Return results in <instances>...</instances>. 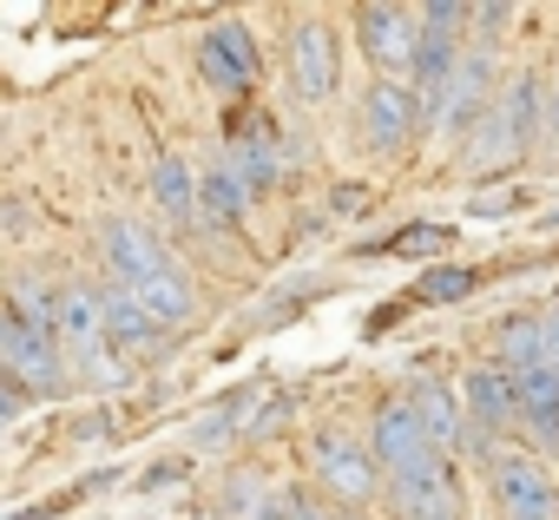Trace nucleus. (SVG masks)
Returning <instances> with one entry per match:
<instances>
[{"label": "nucleus", "instance_id": "nucleus-15", "mask_svg": "<svg viewBox=\"0 0 559 520\" xmlns=\"http://www.w3.org/2000/svg\"><path fill=\"white\" fill-rule=\"evenodd\" d=\"M152 323H165V330H178L185 317H191V284H185V271L178 264H165V271H152V277H139V284H119Z\"/></svg>", "mask_w": 559, "mask_h": 520}, {"label": "nucleus", "instance_id": "nucleus-13", "mask_svg": "<svg viewBox=\"0 0 559 520\" xmlns=\"http://www.w3.org/2000/svg\"><path fill=\"white\" fill-rule=\"evenodd\" d=\"M99 244H106V264L119 271V284H139V277H152V271H165V264H171L165 244H158L152 231H139L132 217H112Z\"/></svg>", "mask_w": 559, "mask_h": 520}, {"label": "nucleus", "instance_id": "nucleus-2", "mask_svg": "<svg viewBox=\"0 0 559 520\" xmlns=\"http://www.w3.org/2000/svg\"><path fill=\"white\" fill-rule=\"evenodd\" d=\"M0 369H8V382H21L34 395H60L67 389V350H60V336H40L21 317L0 323Z\"/></svg>", "mask_w": 559, "mask_h": 520}, {"label": "nucleus", "instance_id": "nucleus-8", "mask_svg": "<svg viewBox=\"0 0 559 520\" xmlns=\"http://www.w3.org/2000/svg\"><path fill=\"white\" fill-rule=\"evenodd\" d=\"M369 448H376L382 474H408V468H421V461H448V454L428 441V428H421V415H415L408 402H389V409L376 415V435H369Z\"/></svg>", "mask_w": 559, "mask_h": 520}, {"label": "nucleus", "instance_id": "nucleus-23", "mask_svg": "<svg viewBox=\"0 0 559 520\" xmlns=\"http://www.w3.org/2000/svg\"><path fill=\"white\" fill-rule=\"evenodd\" d=\"M480 291V271H461V264H448V271H428L421 277V304H461V297H474Z\"/></svg>", "mask_w": 559, "mask_h": 520}, {"label": "nucleus", "instance_id": "nucleus-14", "mask_svg": "<svg viewBox=\"0 0 559 520\" xmlns=\"http://www.w3.org/2000/svg\"><path fill=\"white\" fill-rule=\"evenodd\" d=\"M106 330H112V350H119L126 363H152V356H165V323H152L126 291L106 297Z\"/></svg>", "mask_w": 559, "mask_h": 520}, {"label": "nucleus", "instance_id": "nucleus-4", "mask_svg": "<svg viewBox=\"0 0 559 520\" xmlns=\"http://www.w3.org/2000/svg\"><path fill=\"white\" fill-rule=\"evenodd\" d=\"M317 481H323L336 500H349V507H362L376 487H389L376 448H369V441H349V435H323V441H317Z\"/></svg>", "mask_w": 559, "mask_h": 520}, {"label": "nucleus", "instance_id": "nucleus-19", "mask_svg": "<svg viewBox=\"0 0 559 520\" xmlns=\"http://www.w3.org/2000/svg\"><path fill=\"white\" fill-rule=\"evenodd\" d=\"M552 350H546V317H507L500 323V369L507 376H533L546 369Z\"/></svg>", "mask_w": 559, "mask_h": 520}, {"label": "nucleus", "instance_id": "nucleus-10", "mask_svg": "<svg viewBox=\"0 0 559 520\" xmlns=\"http://www.w3.org/2000/svg\"><path fill=\"white\" fill-rule=\"evenodd\" d=\"M415 119H421L415 86L382 80V86H369V99H362V145L395 152V145H408V139H415Z\"/></svg>", "mask_w": 559, "mask_h": 520}, {"label": "nucleus", "instance_id": "nucleus-9", "mask_svg": "<svg viewBox=\"0 0 559 520\" xmlns=\"http://www.w3.org/2000/svg\"><path fill=\"white\" fill-rule=\"evenodd\" d=\"M336 80H343L336 34L323 21H297V34H290V86H297V99H330Z\"/></svg>", "mask_w": 559, "mask_h": 520}, {"label": "nucleus", "instance_id": "nucleus-17", "mask_svg": "<svg viewBox=\"0 0 559 520\" xmlns=\"http://www.w3.org/2000/svg\"><path fill=\"white\" fill-rule=\"evenodd\" d=\"M520 382V428L539 441V448H559V369H533V376H513Z\"/></svg>", "mask_w": 559, "mask_h": 520}, {"label": "nucleus", "instance_id": "nucleus-7", "mask_svg": "<svg viewBox=\"0 0 559 520\" xmlns=\"http://www.w3.org/2000/svg\"><path fill=\"white\" fill-rule=\"evenodd\" d=\"M198 60H204V80H211L217 93H230V99H243V93L257 86V40H250V27H237V21H217V27L204 34Z\"/></svg>", "mask_w": 559, "mask_h": 520}, {"label": "nucleus", "instance_id": "nucleus-11", "mask_svg": "<svg viewBox=\"0 0 559 520\" xmlns=\"http://www.w3.org/2000/svg\"><path fill=\"white\" fill-rule=\"evenodd\" d=\"M461 402H467V428H480V435H493V441L520 422V382H513L500 363H480V369L467 376Z\"/></svg>", "mask_w": 559, "mask_h": 520}, {"label": "nucleus", "instance_id": "nucleus-16", "mask_svg": "<svg viewBox=\"0 0 559 520\" xmlns=\"http://www.w3.org/2000/svg\"><path fill=\"white\" fill-rule=\"evenodd\" d=\"M408 409L421 415V428H428V441H435L441 454L467 448V402H454V389H441V382H421V389L408 395Z\"/></svg>", "mask_w": 559, "mask_h": 520}, {"label": "nucleus", "instance_id": "nucleus-27", "mask_svg": "<svg viewBox=\"0 0 559 520\" xmlns=\"http://www.w3.org/2000/svg\"><path fill=\"white\" fill-rule=\"evenodd\" d=\"M343 520H369V513H343Z\"/></svg>", "mask_w": 559, "mask_h": 520}, {"label": "nucleus", "instance_id": "nucleus-22", "mask_svg": "<svg viewBox=\"0 0 559 520\" xmlns=\"http://www.w3.org/2000/svg\"><path fill=\"white\" fill-rule=\"evenodd\" d=\"M60 310H67V297H53L47 284H34V277H21V284H14V310H8V317L34 323L40 336H60Z\"/></svg>", "mask_w": 559, "mask_h": 520}, {"label": "nucleus", "instance_id": "nucleus-1", "mask_svg": "<svg viewBox=\"0 0 559 520\" xmlns=\"http://www.w3.org/2000/svg\"><path fill=\"white\" fill-rule=\"evenodd\" d=\"M539 93H546V86H539L533 73L500 80L493 113L474 126V152H467V165H474V172H500V165L526 158V145H533V132H539Z\"/></svg>", "mask_w": 559, "mask_h": 520}, {"label": "nucleus", "instance_id": "nucleus-20", "mask_svg": "<svg viewBox=\"0 0 559 520\" xmlns=\"http://www.w3.org/2000/svg\"><path fill=\"white\" fill-rule=\"evenodd\" d=\"M152 198H158V211H165L171 224H198V217H204V211H198V178H191L185 158H171V152L152 165Z\"/></svg>", "mask_w": 559, "mask_h": 520}, {"label": "nucleus", "instance_id": "nucleus-26", "mask_svg": "<svg viewBox=\"0 0 559 520\" xmlns=\"http://www.w3.org/2000/svg\"><path fill=\"white\" fill-rule=\"evenodd\" d=\"M546 93H552V132H559V67H552V86Z\"/></svg>", "mask_w": 559, "mask_h": 520}, {"label": "nucleus", "instance_id": "nucleus-18", "mask_svg": "<svg viewBox=\"0 0 559 520\" xmlns=\"http://www.w3.org/2000/svg\"><path fill=\"white\" fill-rule=\"evenodd\" d=\"M198 211H204V224H217V231H237V224H243L250 185L237 178V165H211V172L198 178Z\"/></svg>", "mask_w": 559, "mask_h": 520}, {"label": "nucleus", "instance_id": "nucleus-12", "mask_svg": "<svg viewBox=\"0 0 559 520\" xmlns=\"http://www.w3.org/2000/svg\"><path fill=\"white\" fill-rule=\"evenodd\" d=\"M67 310H60V350L80 363H93L99 350H112V330H106V297L99 291H60Z\"/></svg>", "mask_w": 559, "mask_h": 520}, {"label": "nucleus", "instance_id": "nucleus-21", "mask_svg": "<svg viewBox=\"0 0 559 520\" xmlns=\"http://www.w3.org/2000/svg\"><path fill=\"white\" fill-rule=\"evenodd\" d=\"M237 178L250 185V198L276 185V132H270V119L243 126V139H237Z\"/></svg>", "mask_w": 559, "mask_h": 520}, {"label": "nucleus", "instance_id": "nucleus-3", "mask_svg": "<svg viewBox=\"0 0 559 520\" xmlns=\"http://www.w3.org/2000/svg\"><path fill=\"white\" fill-rule=\"evenodd\" d=\"M487 474H493V500H500L507 520H559V481H552L533 454L500 448Z\"/></svg>", "mask_w": 559, "mask_h": 520}, {"label": "nucleus", "instance_id": "nucleus-5", "mask_svg": "<svg viewBox=\"0 0 559 520\" xmlns=\"http://www.w3.org/2000/svg\"><path fill=\"white\" fill-rule=\"evenodd\" d=\"M389 513L395 520H467L448 461H421L408 474H389Z\"/></svg>", "mask_w": 559, "mask_h": 520}, {"label": "nucleus", "instance_id": "nucleus-24", "mask_svg": "<svg viewBox=\"0 0 559 520\" xmlns=\"http://www.w3.org/2000/svg\"><path fill=\"white\" fill-rule=\"evenodd\" d=\"M448 244V231L441 224H408V231H395L382 250H402V257H421V250H441Z\"/></svg>", "mask_w": 559, "mask_h": 520}, {"label": "nucleus", "instance_id": "nucleus-6", "mask_svg": "<svg viewBox=\"0 0 559 520\" xmlns=\"http://www.w3.org/2000/svg\"><path fill=\"white\" fill-rule=\"evenodd\" d=\"M356 40H362V54L382 73H402V67L421 60V14H408V8H362L356 14Z\"/></svg>", "mask_w": 559, "mask_h": 520}, {"label": "nucleus", "instance_id": "nucleus-25", "mask_svg": "<svg viewBox=\"0 0 559 520\" xmlns=\"http://www.w3.org/2000/svg\"><path fill=\"white\" fill-rule=\"evenodd\" d=\"M276 520H330L310 494H284V507H276Z\"/></svg>", "mask_w": 559, "mask_h": 520}]
</instances>
